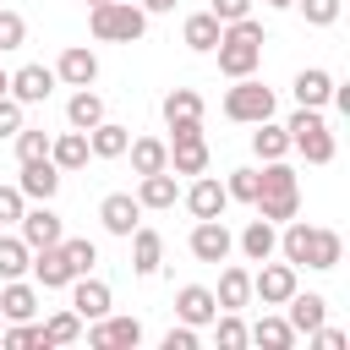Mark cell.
Masks as SVG:
<instances>
[{
	"label": "cell",
	"instance_id": "cell-1",
	"mask_svg": "<svg viewBox=\"0 0 350 350\" xmlns=\"http://www.w3.org/2000/svg\"><path fill=\"white\" fill-rule=\"evenodd\" d=\"M213 55H219V71H224L230 82H235V77H252V71H257V60H262V22H252V16L224 22V33H219Z\"/></svg>",
	"mask_w": 350,
	"mask_h": 350
},
{
	"label": "cell",
	"instance_id": "cell-2",
	"mask_svg": "<svg viewBox=\"0 0 350 350\" xmlns=\"http://www.w3.org/2000/svg\"><path fill=\"white\" fill-rule=\"evenodd\" d=\"M88 27L98 44H137L148 33V11L131 0H104V5H88Z\"/></svg>",
	"mask_w": 350,
	"mask_h": 350
},
{
	"label": "cell",
	"instance_id": "cell-3",
	"mask_svg": "<svg viewBox=\"0 0 350 350\" xmlns=\"http://www.w3.org/2000/svg\"><path fill=\"white\" fill-rule=\"evenodd\" d=\"M284 131H290V148L306 159V164H328L334 159V131H328V120H323V109H295L290 120H284Z\"/></svg>",
	"mask_w": 350,
	"mask_h": 350
},
{
	"label": "cell",
	"instance_id": "cell-4",
	"mask_svg": "<svg viewBox=\"0 0 350 350\" xmlns=\"http://www.w3.org/2000/svg\"><path fill=\"white\" fill-rule=\"evenodd\" d=\"M224 115L235 126H257V120H273V88L252 82V77H235V88L224 93Z\"/></svg>",
	"mask_w": 350,
	"mask_h": 350
},
{
	"label": "cell",
	"instance_id": "cell-5",
	"mask_svg": "<svg viewBox=\"0 0 350 350\" xmlns=\"http://www.w3.org/2000/svg\"><path fill=\"white\" fill-rule=\"evenodd\" d=\"M295 290H301V279H295V262H268V257H262V268L252 273V295H257L262 306H284Z\"/></svg>",
	"mask_w": 350,
	"mask_h": 350
},
{
	"label": "cell",
	"instance_id": "cell-6",
	"mask_svg": "<svg viewBox=\"0 0 350 350\" xmlns=\"http://www.w3.org/2000/svg\"><path fill=\"white\" fill-rule=\"evenodd\" d=\"M186 246H191V257H197V262H224V257L235 252V235L224 230V219H197Z\"/></svg>",
	"mask_w": 350,
	"mask_h": 350
},
{
	"label": "cell",
	"instance_id": "cell-7",
	"mask_svg": "<svg viewBox=\"0 0 350 350\" xmlns=\"http://www.w3.org/2000/svg\"><path fill=\"white\" fill-rule=\"evenodd\" d=\"M66 290H71V312H77L82 323H93V317H109V306H115L109 284H104V279H93V273H77Z\"/></svg>",
	"mask_w": 350,
	"mask_h": 350
},
{
	"label": "cell",
	"instance_id": "cell-8",
	"mask_svg": "<svg viewBox=\"0 0 350 350\" xmlns=\"http://www.w3.org/2000/svg\"><path fill=\"white\" fill-rule=\"evenodd\" d=\"M88 345L93 350H137L142 345V323L137 317H93Z\"/></svg>",
	"mask_w": 350,
	"mask_h": 350
},
{
	"label": "cell",
	"instance_id": "cell-9",
	"mask_svg": "<svg viewBox=\"0 0 350 350\" xmlns=\"http://www.w3.org/2000/svg\"><path fill=\"white\" fill-rule=\"evenodd\" d=\"M16 235L38 252V246H60V213L49 208V202H38V208H22V219H16Z\"/></svg>",
	"mask_w": 350,
	"mask_h": 350
},
{
	"label": "cell",
	"instance_id": "cell-10",
	"mask_svg": "<svg viewBox=\"0 0 350 350\" xmlns=\"http://www.w3.org/2000/svg\"><path fill=\"white\" fill-rule=\"evenodd\" d=\"M55 82H66V88H93V82H98V55H93L88 44H71V49L55 60Z\"/></svg>",
	"mask_w": 350,
	"mask_h": 350
},
{
	"label": "cell",
	"instance_id": "cell-11",
	"mask_svg": "<svg viewBox=\"0 0 350 350\" xmlns=\"http://www.w3.org/2000/svg\"><path fill=\"white\" fill-rule=\"evenodd\" d=\"M16 191H22V197H33V202H49V197L60 191V170H55V159H22Z\"/></svg>",
	"mask_w": 350,
	"mask_h": 350
},
{
	"label": "cell",
	"instance_id": "cell-12",
	"mask_svg": "<svg viewBox=\"0 0 350 350\" xmlns=\"http://www.w3.org/2000/svg\"><path fill=\"white\" fill-rule=\"evenodd\" d=\"M98 219H104V230H109V235H120V241H126V235L142 224V202H137L131 191H109V197L98 202Z\"/></svg>",
	"mask_w": 350,
	"mask_h": 350
},
{
	"label": "cell",
	"instance_id": "cell-13",
	"mask_svg": "<svg viewBox=\"0 0 350 350\" xmlns=\"http://www.w3.org/2000/svg\"><path fill=\"white\" fill-rule=\"evenodd\" d=\"M186 208H191V219H224V208H230V191L202 170L197 180H191V191H186Z\"/></svg>",
	"mask_w": 350,
	"mask_h": 350
},
{
	"label": "cell",
	"instance_id": "cell-14",
	"mask_svg": "<svg viewBox=\"0 0 350 350\" xmlns=\"http://www.w3.org/2000/svg\"><path fill=\"white\" fill-rule=\"evenodd\" d=\"M126 241H131V273H137V279H153L159 262H164V235L148 230V224H137Z\"/></svg>",
	"mask_w": 350,
	"mask_h": 350
},
{
	"label": "cell",
	"instance_id": "cell-15",
	"mask_svg": "<svg viewBox=\"0 0 350 350\" xmlns=\"http://www.w3.org/2000/svg\"><path fill=\"white\" fill-rule=\"evenodd\" d=\"M213 312H219V301H213V290H208V284H180V290H175V317H180V323L208 328V323H213Z\"/></svg>",
	"mask_w": 350,
	"mask_h": 350
},
{
	"label": "cell",
	"instance_id": "cell-16",
	"mask_svg": "<svg viewBox=\"0 0 350 350\" xmlns=\"http://www.w3.org/2000/svg\"><path fill=\"white\" fill-rule=\"evenodd\" d=\"M0 317H5V323L38 317V284H27V279H0Z\"/></svg>",
	"mask_w": 350,
	"mask_h": 350
},
{
	"label": "cell",
	"instance_id": "cell-17",
	"mask_svg": "<svg viewBox=\"0 0 350 350\" xmlns=\"http://www.w3.org/2000/svg\"><path fill=\"white\" fill-rule=\"evenodd\" d=\"M55 93V71L49 66H22V71H11V98L27 109V104H44Z\"/></svg>",
	"mask_w": 350,
	"mask_h": 350
},
{
	"label": "cell",
	"instance_id": "cell-18",
	"mask_svg": "<svg viewBox=\"0 0 350 350\" xmlns=\"http://www.w3.org/2000/svg\"><path fill=\"white\" fill-rule=\"evenodd\" d=\"M27 273H33L38 290H66L71 284V268H66V252L60 246H38L33 262H27Z\"/></svg>",
	"mask_w": 350,
	"mask_h": 350
},
{
	"label": "cell",
	"instance_id": "cell-19",
	"mask_svg": "<svg viewBox=\"0 0 350 350\" xmlns=\"http://www.w3.org/2000/svg\"><path fill=\"white\" fill-rule=\"evenodd\" d=\"M284 306H290V312H284V323H290L295 334H312V328H323V323H328V301H323L317 290H306V295L295 290Z\"/></svg>",
	"mask_w": 350,
	"mask_h": 350
},
{
	"label": "cell",
	"instance_id": "cell-20",
	"mask_svg": "<svg viewBox=\"0 0 350 350\" xmlns=\"http://www.w3.org/2000/svg\"><path fill=\"white\" fill-rule=\"evenodd\" d=\"M49 159H55V170L60 175H71V170H82L93 153H88V131H60V137H49Z\"/></svg>",
	"mask_w": 350,
	"mask_h": 350
},
{
	"label": "cell",
	"instance_id": "cell-21",
	"mask_svg": "<svg viewBox=\"0 0 350 350\" xmlns=\"http://www.w3.org/2000/svg\"><path fill=\"white\" fill-rule=\"evenodd\" d=\"M175 197H180V186H175V175H170V170H153V175H137V202H142V208H153V213H164V208H175Z\"/></svg>",
	"mask_w": 350,
	"mask_h": 350
},
{
	"label": "cell",
	"instance_id": "cell-22",
	"mask_svg": "<svg viewBox=\"0 0 350 350\" xmlns=\"http://www.w3.org/2000/svg\"><path fill=\"white\" fill-rule=\"evenodd\" d=\"M235 246L246 252V262H262V257H273V252H279V224H268V219H252V224L235 235Z\"/></svg>",
	"mask_w": 350,
	"mask_h": 350
},
{
	"label": "cell",
	"instance_id": "cell-23",
	"mask_svg": "<svg viewBox=\"0 0 350 350\" xmlns=\"http://www.w3.org/2000/svg\"><path fill=\"white\" fill-rule=\"evenodd\" d=\"M219 33H224V22H219L213 11H191V16H186V27H180V38H186V49H197V55H213V44H219Z\"/></svg>",
	"mask_w": 350,
	"mask_h": 350
},
{
	"label": "cell",
	"instance_id": "cell-24",
	"mask_svg": "<svg viewBox=\"0 0 350 350\" xmlns=\"http://www.w3.org/2000/svg\"><path fill=\"white\" fill-rule=\"evenodd\" d=\"M126 142H131V126H115V120H98L88 131V153L93 159H126Z\"/></svg>",
	"mask_w": 350,
	"mask_h": 350
},
{
	"label": "cell",
	"instance_id": "cell-25",
	"mask_svg": "<svg viewBox=\"0 0 350 350\" xmlns=\"http://www.w3.org/2000/svg\"><path fill=\"white\" fill-rule=\"evenodd\" d=\"M213 301H219V312H241V306L252 301V273L230 262V268L219 273V290H213Z\"/></svg>",
	"mask_w": 350,
	"mask_h": 350
},
{
	"label": "cell",
	"instance_id": "cell-26",
	"mask_svg": "<svg viewBox=\"0 0 350 350\" xmlns=\"http://www.w3.org/2000/svg\"><path fill=\"white\" fill-rule=\"evenodd\" d=\"M295 339H301V334H295L284 317H268V312H262V317L246 328V345H262V350H290Z\"/></svg>",
	"mask_w": 350,
	"mask_h": 350
},
{
	"label": "cell",
	"instance_id": "cell-27",
	"mask_svg": "<svg viewBox=\"0 0 350 350\" xmlns=\"http://www.w3.org/2000/svg\"><path fill=\"white\" fill-rule=\"evenodd\" d=\"M328 93H334V77H328L323 66H306V71H295V104H306V109H323V104H328Z\"/></svg>",
	"mask_w": 350,
	"mask_h": 350
},
{
	"label": "cell",
	"instance_id": "cell-28",
	"mask_svg": "<svg viewBox=\"0 0 350 350\" xmlns=\"http://www.w3.org/2000/svg\"><path fill=\"white\" fill-rule=\"evenodd\" d=\"M126 153H131V170H137V175L170 170V142H159V137H131V142H126Z\"/></svg>",
	"mask_w": 350,
	"mask_h": 350
},
{
	"label": "cell",
	"instance_id": "cell-29",
	"mask_svg": "<svg viewBox=\"0 0 350 350\" xmlns=\"http://www.w3.org/2000/svg\"><path fill=\"white\" fill-rule=\"evenodd\" d=\"M66 120H71L77 131H93V126L104 120V98H98L93 88H77V93L66 98Z\"/></svg>",
	"mask_w": 350,
	"mask_h": 350
},
{
	"label": "cell",
	"instance_id": "cell-30",
	"mask_svg": "<svg viewBox=\"0 0 350 350\" xmlns=\"http://www.w3.org/2000/svg\"><path fill=\"white\" fill-rule=\"evenodd\" d=\"M257 219H268V224H284V219H295L301 213V191H257Z\"/></svg>",
	"mask_w": 350,
	"mask_h": 350
},
{
	"label": "cell",
	"instance_id": "cell-31",
	"mask_svg": "<svg viewBox=\"0 0 350 350\" xmlns=\"http://www.w3.org/2000/svg\"><path fill=\"white\" fill-rule=\"evenodd\" d=\"M339 257H345V241H339V230H317V224H312L306 268H339Z\"/></svg>",
	"mask_w": 350,
	"mask_h": 350
},
{
	"label": "cell",
	"instance_id": "cell-32",
	"mask_svg": "<svg viewBox=\"0 0 350 350\" xmlns=\"http://www.w3.org/2000/svg\"><path fill=\"white\" fill-rule=\"evenodd\" d=\"M252 153L268 164V159H284L290 153V131L284 126H273V120H257V131H252Z\"/></svg>",
	"mask_w": 350,
	"mask_h": 350
},
{
	"label": "cell",
	"instance_id": "cell-33",
	"mask_svg": "<svg viewBox=\"0 0 350 350\" xmlns=\"http://www.w3.org/2000/svg\"><path fill=\"white\" fill-rule=\"evenodd\" d=\"M208 170V142H170V175H202Z\"/></svg>",
	"mask_w": 350,
	"mask_h": 350
},
{
	"label": "cell",
	"instance_id": "cell-34",
	"mask_svg": "<svg viewBox=\"0 0 350 350\" xmlns=\"http://www.w3.org/2000/svg\"><path fill=\"white\" fill-rule=\"evenodd\" d=\"M306 246H312V224H306V219H284V230H279V252H284V262L306 268Z\"/></svg>",
	"mask_w": 350,
	"mask_h": 350
},
{
	"label": "cell",
	"instance_id": "cell-35",
	"mask_svg": "<svg viewBox=\"0 0 350 350\" xmlns=\"http://www.w3.org/2000/svg\"><path fill=\"white\" fill-rule=\"evenodd\" d=\"M0 345L5 350H49V334H44V323H5L0 328Z\"/></svg>",
	"mask_w": 350,
	"mask_h": 350
},
{
	"label": "cell",
	"instance_id": "cell-36",
	"mask_svg": "<svg viewBox=\"0 0 350 350\" xmlns=\"http://www.w3.org/2000/svg\"><path fill=\"white\" fill-rule=\"evenodd\" d=\"M33 262V246L22 235H0V279H22Z\"/></svg>",
	"mask_w": 350,
	"mask_h": 350
},
{
	"label": "cell",
	"instance_id": "cell-37",
	"mask_svg": "<svg viewBox=\"0 0 350 350\" xmlns=\"http://www.w3.org/2000/svg\"><path fill=\"white\" fill-rule=\"evenodd\" d=\"M164 120H202V93L197 88H170L164 93Z\"/></svg>",
	"mask_w": 350,
	"mask_h": 350
},
{
	"label": "cell",
	"instance_id": "cell-38",
	"mask_svg": "<svg viewBox=\"0 0 350 350\" xmlns=\"http://www.w3.org/2000/svg\"><path fill=\"white\" fill-rule=\"evenodd\" d=\"M60 252H66L71 279H77V273H93V262H98V246H93L88 235H60Z\"/></svg>",
	"mask_w": 350,
	"mask_h": 350
},
{
	"label": "cell",
	"instance_id": "cell-39",
	"mask_svg": "<svg viewBox=\"0 0 350 350\" xmlns=\"http://www.w3.org/2000/svg\"><path fill=\"white\" fill-rule=\"evenodd\" d=\"M213 339H219V350H246V323H241V312H213Z\"/></svg>",
	"mask_w": 350,
	"mask_h": 350
},
{
	"label": "cell",
	"instance_id": "cell-40",
	"mask_svg": "<svg viewBox=\"0 0 350 350\" xmlns=\"http://www.w3.org/2000/svg\"><path fill=\"white\" fill-rule=\"evenodd\" d=\"M16 159H49V131L44 126H22L16 131Z\"/></svg>",
	"mask_w": 350,
	"mask_h": 350
},
{
	"label": "cell",
	"instance_id": "cell-41",
	"mask_svg": "<svg viewBox=\"0 0 350 350\" xmlns=\"http://www.w3.org/2000/svg\"><path fill=\"white\" fill-rule=\"evenodd\" d=\"M44 334H49V345H71V339H82V317L77 312H55L44 323Z\"/></svg>",
	"mask_w": 350,
	"mask_h": 350
},
{
	"label": "cell",
	"instance_id": "cell-42",
	"mask_svg": "<svg viewBox=\"0 0 350 350\" xmlns=\"http://www.w3.org/2000/svg\"><path fill=\"white\" fill-rule=\"evenodd\" d=\"M257 170H230V180H224V191H230V202H257Z\"/></svg>",
	"mask_w": 350,
	"mask_h": 350
},
{
	"label": "cell",
	"instance_id": "cell-43",
	"mask_svg": "<svg viewBox=\"0 0 350 350\" xmlns=\"http://www.w3.org/2000/svg\"><path fill=\"white\" fill-rule=\"evenodd\" d=\"M22 44H27L22 11H0V55H5V49H22Z\"/></svg>",
	"mask_w": 350,
	"mask_h": 350
},
{
	"label": "cell",
	"instance_id": "cell-44",
	"mask_svg": "<svg viewBox=\"0 0 350 350\" xmlns=\"http://www.w3.org/2000/svg\"><path fill=\"white\" fill-rule=\"evenodd\" d=\"M295 5H301V16L312 27H334L339 22V0H295Z\"/></svg>",
	"mask_w": 350,
	"mask_h": 350
},
{
	"label": "cell",
	"instance_id": "cell-45",
	"mask_svg": "<svg viewBox=\"0 0 350 350\" xmlns=\"http://www.w3.org/2000/svg\"><path fill=\"white\" fill-rule=\"evenodd\" d=\"M22 208H27V197H22L16 186H0V224H16Z\"/></svg>",
	"mask_w": 350,
	"mask_h": 350
},
{
	"label": "cell",
	"instance_id": "cell-46",
	"mask_svg": "<svg viewBox=\"0 0 350 350\" xmlns=\"http://www.w3.org/2000/svg\"><path fill=\"white\" fill-rule=\"evenodd\" d=\"M197 339H202V328L180 323V328H170V334H164V350H197Z\"/></svg>",
	"mask_w": 350,
	"mask_h": 350
},
{
	"label": "cell",
	"instance_id": "cell-47",
	"mask_svg": "<svg viewBox=\"0 0 350 350\" xmlns=\"http://www.w3.org/2000/svg\"><path fill=\"white\" fill-rule=\"evenodd\" d=\"M208 11L219 22H241V16H252V0H208Z\"/></svg>",
	"mask_w": 350,
	"mask_h": 350
},
{
	"label": "cell",
	"instance_id": "cell-48",
	"mask_svg": "<svg viewBox=\"0 0 350 350\" xmlns=\"http://www.w3.org/2000/svg\"><path fill=\"white\" fill-rule=\"evenodd\" d=\"M16 131H22V104L5 93L0 98V137H16Z\"/></svg>",
	"mask_w": 350,
	"mask_h": 350
},
{
	"label": "cell",
	"instance_id": "cell-49",
	"mask_svg": "<svg viewBox=\"0 0 350 350\" xmlns=\"http://www.w3.org/2000/svg\"><path fill=\"white\" fill-rule=\"evenodd\" d=\"M202 137V120H170V142H197Z\"/></svg>",
	"mask_w": 350,
	"mask_h": 350
},
{
	"label": "cell",
	"instance_id": "cell-50",
	"mask_svg": "<svg viewBox=\"0 0 350 350\" xmlns=\"http://www.w3.org/2000/svg\"><path fill=\"white\" fill-rule=\"evenodd\" d=\"M137 5H142V11H148V16H170V11H175V5H180V0H137Z\"/></svg>",
	"mask_w": 350,
	"mask_h": 350
},
{
	"label": "cell",
	"instance_id": "cell-51",
	"mask_svg": "<svg viewBox=\"0 0 350 350\" xmlns=\"http://www.w3.org/2000/svg\"><path fill=\"white\" fill-rule=\"evenodd\" d=\"M5 93H11V71L0 66V98H5Z\"/></svg>",
	"mask_w": 350,
	"mask_h": 350
},
{
	"label": "cell",
	"instance_id": "cell-52",
	"mask_svg": "<svg viewBox=\"0 0 350 350\" xmlns=\"http://www.w3.org/2000/svg\"><path fill=\"white\" fill-rule=\"evenodd\" d=\"M268 5H273V11H290V5H295V0H268Z\"/></svg>",
	"mask_w": 350,
	"mask_h": 350
},
{
	"label": "cell",
	"instance_id": "cell-53",
	"mask_svg": "<svg viewBox=\"0 0 350 350\" xmlns=\"http://www.w3.org/2000/svg\"><path fill=\"white\" fill-rule=\"evenodd\" d=\"M88 5H104V0H88Z\"/></svg>",
	"mask_w": 350,
	"mask_h": 350
},
{
	"label": "cell",
	"instance_id": "cell-54",
	"mask_svg": "<svg viewBox=\"0 0 350 350\" xmlns=\"http://www.w3.org/2000/svg\"><path fill=\"white\" fill-rule=\"evenodd\" d=\"M0 328H5V317H0Z\"/></svg>",
	"mask_w": 350,
	"mask_h": 350
}]
</instances>
